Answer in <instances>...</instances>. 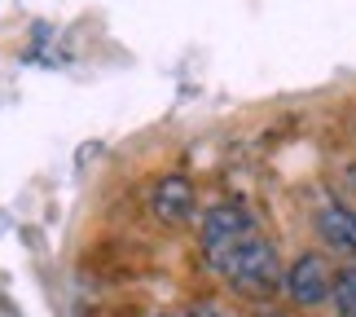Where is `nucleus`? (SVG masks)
<instances>
[{"label":"nucleus","mask_w":356,"mask_h":317,"mask_svg":"<svg viewBox=\"0 0 356 317\" xmlns=\"http://www.w3.org/2000/svg\"><path fill=\"white\" fill-rule=\"evenodd\" d=\"M198 247L207 265L242 295H273L286 278L277 247L259 233V220L242 203H216L198 225Z\"/></svg>","instance_id":"nucleus-1"},{"label":"nucleus","mask_w":356,"mask_h":317,"mask_svg":"<svg viewBox=\"0 0 356 317\" xmlns=\"http://www.w3.org/2000/svg\"><path fill=\"white\" fill-rule=\"evenodd\" d=\"M334 278H339V273L325 265V256L304 252V256H295L291 265H286L282 291L291 295V304H299V309H317V304H330Z\"/></svg>","instance_id":"nucleus-2"},{"label":"nucleus","mask_w":356,"mask_h":317,"mask_svg":"<svg viewBox=\"0 0 356 317\" xmlns=\"http://www.w3.org/2000/svg\"><path fill=\"white\" fill-rule=\"evenodd\" d=\"M312 229L334 256H356V212L343 199H325L312 212Z\"/></svg>","instance_id":"nucleus-3"},{"label":"nucleus","mask_w":356,"mask_h":317,"mask_svg":"<svg viewBox=\"0 0 356 317\" xmlns=\"http://www.w3.org/2000/svg\"><path fill=\"white\" fill-rule=\"evenodd\" d=\"M194 181H185V176H163L154 181L149 190V212H154L163 225H185L189 216H194Z\"/></svg>","instance_id":"nucleus-4"},{"label":"nucleus","mask_w":356,"mask_h":317,"mask_svg":"<svg viewBox=\"0 0 356 317\" xmlns=\"http://www.w3.org/2000/svg\"><path fill=\"white\" fill-rule=\"evenodd\" d=\"M330 304H334V317H356V269H339Z\"/></svg>","instance_id":"nucleus-5"},{"label":"nucleus","mask_w":356,"mask_h":317,"mask_svg":"<svg viewBox=\"0 0 356 317\" xmlns=\"http://www.w3.org/2000/svg\"><path fill=\"white\" fill-rule=\"evenodd\" d=\"M194 317H225V313H216V309H198Z\"/></svg>","instance_id":"nucleus-6"},{"label":"nucleus","mask_w":356,"mask_h":317,"mask_svg":"<svg viewBox=\"0 0 356 317\" xmlns=\"http://www.w3.org/2000/svg\"><path fill=\"white\" fill-rule=\"evenodd\" d=\"M163 317H172V313H163Z\"/></svg>","instance_id":"nucleus-7"},{"label":"nucleus","mask_w":356,"mask_h":317,"mask_svg":"<svg viewBox=\"0 0 356 317\" xmlns=\"http://www.w3.org/2000/svg\"><path fill=\"white\" fill-rule=\"evenodd\" d=\"M259 317H268V313H259Z\"/></svg>","instance_id":"nucleus-8"}]
</instances>
